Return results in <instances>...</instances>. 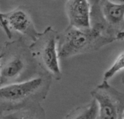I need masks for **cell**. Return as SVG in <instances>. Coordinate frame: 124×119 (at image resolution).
Here are the masks:
<instances>
[{
  "instance_id": "7",
  "label": "cell",
  "mask_w": 124,
  "mask_h": 119,
  "mask_svg": "<svg viewBox=\"0 0 124 119\" xmlns=\"http://www.w3.org/2000/svg\"><path fill=\"white\" fill-rule=\"evenodd\" d=\"M98 3L103 23L117 38V35L124 31V3L116 4L108 0L98 1Z\"/></svg>"
},
{
  "instance_id": "6",
  "label": "cell",
  "mask_w": 124,
  "mask_h": 119,
  "mask_svg": "<svg viewBox=\"0 0 124 119\" xmlns=\"http://www.w3.org/2000/svg\"><path fill=\"white\" fill-rule=\"evenodd\" d=\"M9 30L15 31L34 41L40 32L35 28L30 15L23 8H16L9 12L2 13Z\"/></svg>"
},
{
  "instance_id": "14",
  "label": "cell",
  "mask_w": 124,
  "mask_h": 119,
  "mask_svg": "<svg viewBox=\"0 0 124 119\" xmlns=\"http://www.w3.org/2000/svg\"><path fill=\"white\" fill-rule=\"evenodd\" d=\"M121 81H122V83H123V84L124 85V76H123V77H122V80H121Z\"/></svg>"
},
{
  "instance_id": "2",
  "label": "cell",
  "mask_w": 124,
  "mask_h": 119,
  "mask_svg": "<svg viewBox=\"0 0 124 119\" xmlns=\"http://www.w3.org/2000/svg\"><path fill=\"white\" fill-rule=\"evenodd\" d=\"M1 54L0 87L26 81L42 73L38 72L29 47L22 39L6 42Z\"/></svg>"
},
{
  "instance_id": "13",
  "label": "cell",
  "mask_w": 124,
  "mask_h": 119,
  "mask_svg": "<svg viewBox=\"0 0 124 119\" xmlns=\"http://www.w3.org/2000/svg\"><path fill=\"white\" fill-rule=\"evenodd\" d=\"M3 119V113H0V119Z\"/></svg>"
},
{
  "instance_id": "5",
  "label": "cell",
  "mask_w": 124,
  "mask_h": 119,
  "mask_svg": "<svg viewBox=\"0 0 124 119\" xmlns=\"http://www.w3.org/2000/svg\"><path fill=\"white\" fill-rule=\"evenodd\" d=\"M93 100L99 107V119H124V93L103 81L92 92Z\"/></svg>"
},
{
  "instance_id": "12",
  "label": "cell",
  "mask_w": 124,
  "mask_h": 119,
  "mask_svg": "<svg viewBox=\"0 0 124 119\" xmlns=\"http://www.w3.org/2000/svg\"><path fill=\"white\" fill-rule=\"evenodd\" d=\"M124 39V31L121 32L120 33H118L117 35V40L118 39Z\"/></svg>"
},
{
  "instance_id": "16",
  "label": "cell",
  "mask_w": 124,
  "mask_h": 119,
  "mask_svg": "<svg viewBox=\"0 0 124 119\" xmlns=\"http://www.w3.org/2000/svg\"><path fill=\"white\" fill-rule=\"evenodd\" d=\"M4 119V118H3V119Z\"/></svg>"
},
{
  "instance_id": "17",
  "label": "cell",
  "mask_w": 124,
  "mask_h": 119,
  "mask_svg": "<svg viewBox=\"0 0 124 119\" xmlns=\"http://www.w3.org/2000/svg\"></svg>"
},
{
  "instance_id": "8",
  "label": "cell",
  "mask_w": 124,
  "mask_h": 119,
  "mask_svg": "<svg viewBox=\"0 0 124 119\" xmlns=\"http://www.w3.org/2000/svg\"><path fill=\"white\" fill-rule=\"evenodd\" d=\"M65 11L70 26L78 29H87L91 27L89 1L86 0L67 1Z\"/></svg>"
},
{
  "instance_id": "3",
  "label": "cell",
  "mask_w": 124,
  "mask_h": 119,
  "mask_svg": "<svg viewBox=\"0 0 124 119\" xmlns=\"http://www.w3.org/2000/svg\"><path fill=\"white\" fill-rule=\"evenodd\" d=\"M52 78L41 73L26 81L0 87V113H10L45 100Z\"/></svg>"
},
{
  "instance_id": "1",
  "label": "cell",
  "mask_w": 124,
  "mask_h": 119,
  "mask_svg": "<svg viewBox=\"0 0 124 119\" xmlns=\"http://www.w3.org/2000/svg\"><path fill=\"white\" fill-rule=\"evenodd\" d=\"M91 27L78 29L68 25L57 36L59 58L95 52L117 40L103 23L97 9H92Z\"/></svg>"
},
{
  "instance_id": "15",
  "label": "cell",
  "mask_w": 124,
  "mask_h": 119,
  "mask_svg": "<svg viewBox=\"0 0 124 119\" xmlns=\"http://www.w3.org/2000/svg\"><path fill=\"white\" fill-rule=\"evenodd\" d=\"M1 58H2V55H1V54H0V62H1ZM0 68H1V65H0Z\"/></svg>"
},
{
  "instance_id": "10",
  "label": "cell",
  "mask_w": 124,
  "mask_h": 119,
  "mask_svg": "<svg viewBox=\"0 0 124 119\" xmlns=\"http://www.w3.org/2000/svg\"><path fill=\"white\" fill-rule=\"evenodd\" d=\"M99 107L96 100H93L89 104L80 106L69 113L65 119H97Z\"/></svg>"
},
{
  "instance_id": "4",
  "label": "cell",
  "mask_w": 124,
  "mask_h": 119,
  "mask_svg": "<svg viewBox=\"0 0 124 119\" xmlns=\"http://www.w3.org/2000/svg\"><path fill=\"white\" fill-rule=\"evenodd\" d=\"M57 36L58 33L49 26L40 32L37 39L29 46V49L41 73L60 81L62 72L59 64Z\"/></svg>"
},
{
  "instance_id": "11",
  "label": "cell",
  "mask_w": 124,
  "mask_h": 119,
  "mask_svg": "<svg viewBox=\"0 0 124 119\" xmlns=\"http://www.w3.org/2000/svg\"><path fill=\"white\" fill-rule=\"evenodd\" d=\"M124 68V52H122L116 60L114 63L111 65V67L105 71L104 74L103 81H108L111 79L116 73L120 71Z\"/></svg>"
},
{
  "instance_id": "9",
  "label": "cell",
  "mask_w": 124,
  "mask_h": 119,
  "mask_svg": "<svg viewBox=\"0 0 124 119\" xmlns=\"http://www.w3.org/2000/svg\"><path fill=\"white\" fill-rule=\"evenodd\" d=\"M5 119H46L44 110L39 103L3 116Z\"/></svg>"
}]
</instances>
